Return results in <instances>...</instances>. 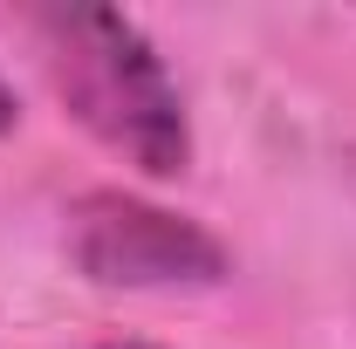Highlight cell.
<instances>
[{
    "mask_svg": "<svg viewBox=\"0 0 356 349\" xmlns=\"http://www.w3.org/2000/svg\"><path fill=\"white\" fill-rule=\"evenodd\" d=\"M28 28H35V48H42V69L62 96V110L103 151H117L144 178H178L192 165L185 96L131 14L42 7V14H28Z\"/></svg>",
    "mask_w": 356,
    "mask_h": 349,
    "instance_id": "6da1fadb",
    "label": "cell"
},
{
    "mask_svg": "<svg viewBox=\"0 0 356 349\" xmlns=\"http://www.w3.org/2000/svg\"><path fill=\"white\" fill-rule=\"evenodd\" d=\"M69 261L103 288H213L226 247L137 192H89L69 213Z\"/></svg>",
    "mask_w": 356,
    "mask_h": 349,
    "instance_id": "7a4b0ae2",
    "label": "cell"
},
{
    "mask_svg": "<svg viewBox=\"0 0 356 349\" xmlns=\"http://www.w3.org/2000/svg\"><path fill=\"white\" fill-rule=\"evenodd\" d=\"M14 117H21V110H14V89H7V83H0V137H7V131H14Z\"/></svg>",
    "mask_w": 356,
    "mask_h": 349,
    "instance_id": "3957f363",
    "label": "cell"
},
{
    "mask_svg": "<svg viewBox=\"0 0 356 349\" xmlns=\"http://www.w3.org/2000/svg\"><path fill=\"white\" fill-rule=\"evenodd\" d=\"M96 349H151V343H96Z\"/></svg>",
    "mask_w": 356,
    "mask_h": 349,
    "instance_id": "277c9868",
    "label": "cell"
}]
</instances>
